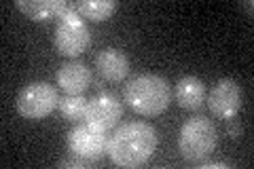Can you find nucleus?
I'll use <instances>...</instances> for the list:
<instances>
[{"label": "nucleus", "mask_w": 254, "mask_h": 169, "mask_svg": "<svg viewBox=\"0 0 254 169\" xmlns=\"http://www.w3.org/2000/svg\"><path fill=\"white\" fill-rule=\"evenodd\" d=\"M157 131L153 125L133 120L125 123L115 131V135L108 140V155L113 163L119 167H140L153 157L157 150Z\"/></svg>", "instance_id": "obj_1"}, {"label": "nucleus", "mask_w": 254, "mask_h": 169, "mask_svg": "<svg viewBox=\"0 0 254 169\" xmlns=\"http://www.w3.org/2000/svg\"><path fill=\"white\" fill-rule=\"evenodd\" d=\"M172 89L161 74H140L125 85V102L144 116H157L170 106Z\"/></svg>", "instance_id": "obj_2"}, {"label": "nucleus", "mask_w": 254, "mask_h": 169, "mask_svg": "<svg viewBox=\"0 0 254 169\" xmlns=\"http://www.w3.org/2000/svg\"><path fill=\"white\" fill-rule=\"evenodd\" d=\"M180 155L187 161H201L216 148V127L210 118L193 116L189 118L178 135Z\"/></svg>", "instance_id": "obj_3"}, {"label": "nucleus", "mask_w": 254, "mask_h": 169, "mask_svg": "<svg viewBox=\"0 0 254 169\" xmlns=\"http://www.w3.org/2000/svg\"><path fill=\"white\" fill-rule=\"evenodd\" d=\"M58 106H60L58 87L45 83V80H36V83L26 85L17 95L19 114L30 120H41L49 116Z\"/></svg>", "instance_id": "obj_4"}, {"label": "nucleus", "mask_w": 254, "mask_h": 169, "mask_svg": "<svg viewBox=\"0 0 254 169\" xmlns=\"http://www.w3.org/2000/svg\"><path fill=\"white\" fill-rule=\"evenodd\" d=\"M55 49L60 55H66V57H76L81 55L91 43V34L89 28L83 23L81 15L76 11L68 13L64 19L58 21V28H55Z\"/></svg>", "instance_id": "obj_5"}, {"label": "nucleus", "mask_w": 254, "mask_h": 169, "mask_svg": "<svg viewBox=\"0 0 254 169\" xmlns=\"http://www.w3.org/2000/svg\"><path fill=\"white\" fill-rule=\"evenodd\" d=\"M68 148L74 157L98 161L108 155V135L106 131L95 129L93 125H76L68 133Z\"/></svg>", "instance_id": "obj_6"}, {"label": "nucleus", "mask_w": 254, "mask_h": 169, "mask_svg": "<svg viewBox=\"0 0 254 169\" xmlns=\"http://www.w3.org/2000/svg\"><path fill=\"white\" fill-rule=\"evenodd\" d=\"M123 116V104L115 93H100L89 100L85 112V120L95 129L108 131L119 123Z\"/></svg>", "instance_id": "obj_7"}, {"label": "nucleus", "mask_w": 254, "mask_h": 169, "mask_svg": "<svg viewBox=\"0 0 254 169\" xmlns=\"http://www.w3.org/2000/svg\"><path fill=\"white\" fill-rule=\"evenodd\" d=\"M208 106L212 114L218 118L231 120L242 108V87L233 78H220L208 98Z\"/></svg>", "instance_id": "obj_8"}, {"label": "nucleus", "mask_w": 254, "mask_h": 169, "mask_svg": "<svg viewBox=\"0 0 254 169\" xmlns=\"http://www.w3.org/2000/svg\"><path fill=\"white\" fill-rule=\"evenodd\" d=\"M91 78H93L91 68L85 61H78V59L66 61L64 66H60L58 74H55L60 89L68 95H81L91 85Z\"/></svg>", "instance_id": "obj_9"}, {"label": "nucleus", "mask_w": 254, "mask_h": 169, "mask_svg": "<svg viewBox=\"0 0 254 169\" xmlns=\"http://www.w3.org/2000/svg\"><path fill=\"white\" fill-rule=\"evenodd\" d=\"M17 9L36 21H47L51 17L64 19L68 13L76 11V6L66 0H17Z\"/></svg>", "instance_id": "obj_10"}, {"label": "nucleus", "mask_w": 254, "mask_h": 169, "mask_svg": "<svg viewBox=\"0 0 254 169\" xmlns=\"http://www.w3.org/2000/svg\"><path fill=\"white\" fill-rule=\"evenodd\" d=\"M95 68L106 80H123L129 72V59L123 51L108 47V49L100 51V55L95 57Z\"/></svg>", "instance_id": "obj_11"}, {"label": "nucleus", "mask_w": 254, "mask_h": 169, "mask_svg": "<svg viewBox=\"0 0 254 169\" xmlns=\"http://www.w3.org/2000/svg\"><path fill=\"white\" fill-rule=\"evenodd\" d=\"M178 106L185 110H199L205 102V85L197 76H182L176 85Z\"/></svg>", "instance_id": "obj_12"}, {"label": "nucleus", "mask_w": 254, "mask_h": 169, "mask_svg": "<svg viewBox=\"0 0 254 169\" xmlns=\"http://www.w3.org/2000/svg\"><path fill=\"white\" fill-rule=\"evenodd\" d=\"M74 6L81 17H87L91 21H104L115 13L117 2L115 0H76Z\"/></svg>", "instance_id": "obj_13"}, {"label": "nucleus", "mask_w": 254, "mask_h": 169, "mask_svg": "<svg viewBox=\"0 0 254 169\" xmlns=\"http://www.w3.org/2000/svg\"><path fill=\"white\" fill-rule=\"evenodd\" d=\"M87 104H89V100H85L83 93L81 95H66V98H60V112L64 114V118L76 123V120L85 118Z\"/></svg>", "instance_id": "obj_14"}, {"label": "nucleus", "mask_w": 254, "mask_h": 169, "mask_svg": "<svg viewBox=\"0 0 254 169\" xmlns=\"http://www.w3.org/2000/svg\"><path fill=\"white\" fill-rule=\"evenodd\" d=\"M58 167H85V163L83 161H78V159H64V161H60L58 163Z\"/></svg>", "instance_id": "obj_15"}, {"label": "nucleus", "mask_w": 254, "mask_h": 169, "mask_svg": "<svg viewBox=\"0 0 254 169\" xmlns=\"http://www.w3.org/2000/svg\"><path fill=\"white\" fill-rule=\"evenodd\" d=\"M201 169H229L227 163H203Z\"/></svg>", "instance_id": "obj_16"}]
</instances>
